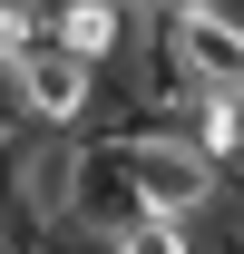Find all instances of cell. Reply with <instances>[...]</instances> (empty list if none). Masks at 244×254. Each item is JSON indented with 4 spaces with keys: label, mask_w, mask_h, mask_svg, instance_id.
I'll return each mask as SVG.
<instances>
[{
    "label": "cell",
    "mask_w": 244,
    "mask_h": 254,
    "mask_svg": "<svg viewBox=\"0 0 244 254\" xmlns=\"http://www.w3.org/2000/svg\"><path fill=\"white\" fill-rule=\"evenodd\" d=\"M108 147H118L127 186H137V205H156V215H215L225 205V166L185 137V118H156V127H108Z\"/></svg>",
    "instance_id": "cell-1"
},
{
    "label": "cell",
    "mask_w": 244,
    "mask_h": 254,
    "mask_svg": "<svg viewBox=\"0 0 244 254\" xmlns=\"http://www.w3.org/2000/svg\"><path fill=\"white\" fill-rule=\"evenodd\" d=\"M10 98H20L30 127H88L98 118V59H78L59 30H39L10 68Z\"/></svg>",
    "instance_id": "cell-2"
},
{
    "label": "cell",
    "mask_w": 244,
    "mask_h": 254,
    "mask_svg": "<svg viewBox=\"0 0 244 254\" xmlns=\"http://www.w3.org/2000/svg\"><path fill=\"white\" fill-rule=\"evenodd\" d=\"M156 39L176 49V68L195 88H244V10H225V0H176V10H156Z\"/></svg>",
    "instance_id": "cell-3"
},
{
    "label": "cell",
    "mask_w": 244,
    "mask_h": 254,
    "mask_svg": "<svg viewBox=\"0 0 244 254\" xmlns=\"http://www.w3.org/2000/svg\"><path fill=\"white\" fill-rule=\"evenodd\" d=\"M127 215H147V205H137V186H127V166H118V147H108V137H88V147H78V176H68V235H118Z\"/></svg>",
    "instance_id": "cell-4"
},
{
    "label": "cell",
    "mask_w": 244,
    "mask_h": 254,
    "mask_svg": "<svg viewBox=\"0 0 244 254\" xmlns=\"http://www.w3.org/2000/svg\"><path fill=\"white\" fill-rule=\"evenodd\" d=\"M49 30H59L78 59L108 68V59H127V49L156 30V10H147V0H59V20H49Z\"/></svg>",
    "instance_id": "cell-5"
},
{
    "label": "cell",
    "mask_w": 244,
    "mask_h": 254,
    "mask_svg": "<svg viewBox=\"0 0 244 254\" xmlns=\"http://www.w3.org/2000/svg\"><path fill=\"white\" fill-rule=\"evenodd\" d=\"M185 137L215 166H244V88H195L185 98Z\"/></svg>",
    "instance_id": "cell-6"
},
{
    "label": "cell",
    "mask_w": 244,
    "mask_h": 254,
    "mask_svg": "<svg viewBox=\"0 0 244 254\" xmlns=\"http://www.w3.org/2000/svg\"><path fill=\"white\" fill-rule=\"evenodd\" d=\"M108 254H195V225H185V215H156V205H147V215H127L118 235H108Z\"/></svg>",
    "instance_id": "cell-7"
},
{
    "label": "cell",
    "mask_w": 244,
    "mask_h": 254,
    "mask_svg": "<svg viewBox=\"0 0 244 254\" xmlns=\"http://www.w3.org/2000/svg\"><path fill=\"white\" fill-rule=\"evenodd\" d=\"M10 68H20V49H0V108H20V98H10Z\"/></svg>",
    "instance_id": "cell-8"
}]
</instances>
